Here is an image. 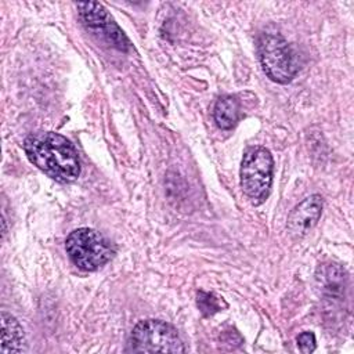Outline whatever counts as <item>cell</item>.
Masks as SVG:
<instances>
[{
  "label": "cell",
  "mask_w": 354,
  "mask_h": 354,
  "mask_svg": "<svg viewBox=\"0 0 354 354\" xmlns=\"http://www.w3.org/2000/svg\"><path fill=\"white\" fill-rule=\"evenodd\" d=\"M315 346V335L313 332H301L297 336V347L301 353H313Z\"/></svg>",
  "instance_id": "12"
},
{
  "label": "cell",
  "mask_w": 354,
  "mask_h": 354,
  "mask_svg": "<svg viewBox=\"0 0 354 354\" xmlns=\"http://www.w3.org/2000/svg\"><path fill=\"white\" fill-rule=\"evenodd\" d=\"M77 10L84 26L93 35L106 41L109 46L118 48L119 51L126 53L131 48L130 40L101 3H79Z\"/></svg>",
  "instance_id": "6"
},
{
  "label": "cell",
  "mask_w": 354,
  "mask_h": 354,
  "mask_svg": "<svg viewBox=\"0 0 354 354\" xmlns=\"http://www.w3.org/2000/svg\"><path fill=\"white\" fill-rule=\"evenodd\" d=\"M317 282L321 290L332 297H337L343 295L346 286V272L342 266L329 263L324 264L317 270Z\"/></svg>",
  "instance_id": "9"
},
{
  "label": "cell",
  "mask_w": 354,
  "mask_h": 354,
  "mask_svg": "<svg viewBox=\"0 0 354 354\" xmlns=\"http://www.w3.org/2000/svg\"><path fill=\"white\" fill-rule=\"evenodd\" d=\"M213 116L216 124L223 130L232 129L241 118V104L234 95H224L216 101Z\"/></svg>",
  "instance_id": "10"
},
{
  "label": "cell",
  "mask_w": 354,
  "mask_h": 354,
  "mask_svg": "<svg viewBox=\"0 0 354 354\" xmlns=\"http://www.w3.org/2000/svg\"><path fill=\"white\" fill-rule=\"evenodd\" d=\"M196 304L205 317H210L218 313L223 307H227L223 299L217 297L214 293H209L203 290H199L196 293Z\"/></svg>",
  "instance_id": "11"
},
{
  "label": "cell",
  "mask_w": 354,
  "mask_h": 354,
  "mask_svg": "<svg viewBox=\"0 0 354 354\" xmlns=\"http://www.w3.org/2000/svg\"><path fill=\"white\" fill-rule=\"evenodd\" d=\"M274 171L271 152L260 145L249 147L241 162V187L253 205H261L270 195Z\"/></svg>",
  "instance_id": "2"
},
{
  "label": "cell",
  "mask_w": 354,
  "mask_h": 354,
  "mask_svg": "<svg viewBox=\"0 0 354 354\" xmlns=\"http://www.w3.org/2000/svg\"><path fill=\"white\" fill-rule=\"evenodd\" d=\"M324 202L318 194L310 195L299 205L293 207V210L288 216V231L290 235L296 238L306 236L318 223L322 214Z\"/></svg>",
  "instance_id": "7"
},
{
  "label": "cell",
  "mask_w": 354,
  "mask_h": 354,
  "mask_svg": "<svg viewBox=\"0 0 354 354\" xmlns=\"http://www.w3.org/2000/svg\"><path fill=\"white\" fill-rule=\"evenodd\" d=\"M126 351L184 353L185 347L173 325L160 319H145L133 328Z\"/></svg>",
  "instance_id": "5"
},
{
  "label": "cell",
  "mask_w": 354,
  "mask_h": 354,
  "mask_svg": "<svg viewBox=\"0 0 354 354\" xmlns=\"http://www.w3.org/2000/svg\"><path fill=\"white\" fill-rule=\"evenodd\" d=\"M29 162L58 183H72L80 176V160L73 144L54 131H36L24 140Z\"/></svg>",
  "instance_id": "1"
},
{
  "label": "cell",
  "mask_w": 354,
  "mask_h": 354,
  "mask_svg": "<svg viewBox=\"0 0 354 354\" xmlns=\"http://www.w3.org/2000/svg\"><path fill=\"white\" fill-rule=\"evenodd\" d=\"M257 53L264 73L277 83H289L299 71V59L292 46L278 33H263Z\"/></svg>",
  "instance_id": "4"
},
{
  "label": "cell",
  "mask_w": 354,
  "mask_h": 354,
  "mask_svg": "<svg viewBox=\"0 0 354 354\" xmlns=\"http://www.w3.org/2000/svg\"><path fill=\"white\" fill-rule=\"evenodd\" d=\"M1 354L25 351V333L21 324L11 314L1 311Z\"/></svg>",
  "instance_id": "8"
},
{
  "label": "cell",
  "mask_w": 354,
  "mask_h": 354,
  "mask_svg": "<svg viewBox=\"0 0 354 354\" xmlns=\"http://www.w3.org/2000/svg\"><path fill=\"white\" fill-rule=\"evenodd\" d=\"M65 250L72 263L83 271H95L115 254L111 242L98 231L87 227L72 231L65 239Z\"/></svg>",
  "instance_id": "3"
}]
</instances>
